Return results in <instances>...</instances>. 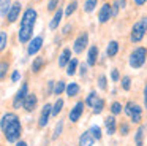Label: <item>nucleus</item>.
<instances>
[{"mask_svg":"<svg viewBox=\"0 0 147 146\" xmlns=\"http://www.w3.org/2000/svg\"><path fill=\"white\" fill-rule=\"evenodd\" d=\"M2 132L5 135V140L8 143H18L22 133V126L21 121L18 117V114L14 113H7L2 117Z\"/></svg>","mask_w":147,"mask_h":146,"instance_id":"nucleus-1","label":"nucleus"},{"mask_svg":"<svg viewBox=\"0 0 147 146\" xmlns=\"http://www.w3.org/2000/svg\"><path fill=\"white\" fill-rule=\"evenodd\" d=\"M36 10L35 8H27L24 11L22 18H21V27H19V38L21 43H30L33 37V29H35V22H36Z\"/></svg>","mask_w":147,"mask_h":146,"instance_id":"nucleus-2","label":"nucleus"},{"mask_svg":"<svg viewBox=\"0 0 147 146\" xmlns=\"http://www.w3.org/2000/svg\"><path fill=\"white\" fill-rule=\"evenodd\" d=\"M146 32H147V18H141L138 22H134L133 27H131V35H130V40L133 43H139L144 37H146Z\"/></svg>","mask_w":147,"mask_h":146,"instance_id":"nucleus-3","label":"nucleus"},{"mask_svg":"<svg viewBox=\"0 0 147 146\" xmlns=\"http://www.w3.org/2000/svg\"><path fill=\"white\" fill-rule=\"evenodd\" d=\"M146 59H147V48H136L133 53L130 54V67L131 68H141V67L146 63Z\"/></svg>","mask_w":147,"mask_h":146,"instance_id":"nucleus-4","label":"nucleus"},{"mask_svg":"<svg viewBox=\"0 0 147 146\" xmlns=\"http://www.w3.org/2000/svg\"><path fill=\"white\" fill-rule=\"evenodd\" d=\"M123 111L131 117V121H133L134 124H139L141 119H142V108H141L139 105L133 103V102H128V103L125 105Z\"/></svg>","mask_w":147,"mask_h":146,"instance_id":"nucleus-5","label":"nucleus"},{"mask_svg":"<svg viewBox=\"0 0 147 146\" xmlns=\"http://www.w3.org/2000/svg\"><path fill=\"white\" fill-rule=\"evenodd\" d=\"M27 95H29V86H27V83H22L19 91L16 92V95H14V98H13V108L24 106V102H26Z\"/></svg>","mask_w":147,"mask_h":146,"instance_id":"nucleus-6","label":"nucleus"},{"mask_svg":"<svg viewBox=\"0 0 147 146\" xmlns=\"http://www.w3.org/2000/svg\"><path fill=\"white\" fill-rule=\"evenodd\" d=\"M52 116V105L46 103L41 110V114H40V119H38V127L40 129H45L49 122V117Z\"/></svg>","mask_w":147,"mask_h":146,"instance_id":"nucleus-7","label":"nucleus"},{"mask_svg":"<svg viewBox=\"0 0 147 146\" xmlns=\"http://www.w3.org/2000/svg\"><path fill=\"white\" fill-rule=\"evenodd\" d=\"M87 43H89V35L84 32V33H81L79 37L74 40V43H73V51L76 54H81L84 49L87 48Z\"/></svg>","mask_w":147,"mask_h":146,"instance_id":"nucleus-8","label":"nucleus"},{"mask_svg":"<svg viewBox=\"0 0 147 146\" xmlns=\"http://www.w3.org/2000/svg\"><path fill=\"white\" fill-rule=\"evenodd\" d=\"M112 18V5L111 3H105L98 11V21L100 24H106L109 19Z\"/></svg>","mask_w":147,"mask_h":146,"instance_id":"nucleus-9","label":"nucleus"},{"mask_svg":"<svg viewBox=\"0 0 147 146\" xmlns=\"http://www.w3.org/2000/svg\"><path fill=\"white\" fill-rule=\"evenodd\" d=\"M84 105H86V102H78V103L71 108L70 114H68L71 122H78V121L81 119V116H82V113H84Z\"/></svg>","mask_w":147,"mask_h":146,"instance_id":"nucleus-10","label":"nucleus"},{"mask_svg":"<svg viewBox=\"0 0 147 146\" xmlns=\"http://www.w3.org/2000/svg\"><path fill=\"white\" fill-rule=\"evenodd\" d=\"M41 48H43V37H33L30 40L29 46H27V54L29 56H35Z\"/></svg>","mask_w":147,"mask_h":146,"instance_id":"nucleus-11","label":"nucleus"},{"mask_svg":"<svg viewBox=\"0 0 147 146\" xmlns=\"http://www.w3.org/2000/svg\"><path fill=\"white\" fill-rule=\"evenodd\" d=\"M21 8H22V3H21V2H14V3H13L10 13H8V16H7V18H8V22H14L18 18H19Z\"/></svg>","mask_w":147,"mask_h":146,"instance_id":"nucleus-12","label":"nucleus"},{"mask_svg":"<svg viewBox=\"0 0 147 146\" xmlns=\"http://www.w3.org/2000/svg\"><path fill=\"white\" fill-rule=\"evenodd\" d=\"M105 127H106V133H108V135H114L115 133V130H117V124H115L114 114H111V116H108L105 119Z\"/></svg>","mask_w":147,"mask_h":146,"instance_id":"nucleus-13","label":"nucleus"},{"mask_svg":"<svg viewBox=\"0 0 147 146\" xmlns=\"http://www.w3.org/2000/svg\"><path fill=\"white\" fill-rule=\"evenodd\" d=\"M96 60H98V46L93 44V46H90L89 53H87V63L90 67H93L96 65Z\"/></svg>","mask_w":147,"mask_h":146,"instance_id":"nucleus-14","label":"nucleus"},{"mask_svg":"<svg viewBox=\"0 0 147 146\" xmlns=\"http://www.w3.org/2000/svg\"><path fill=\"white\" fill-rule=\"evenodd\" d=\"M36 103H38V98H36L35 94H29L26 98V102H24V108H26V111H33L36 108Z\"/></svg>","mask_w":147,"mask_h":146,"instance_id":"nucleus-15","label":"nucleus"},{"mask_svg":"<svg viewBox=\"0 0 147 146\" xmlns=\"http://www.w3.org/2000/svg\"><path fill=\"white\" fill-rule=\"evenodd\" d=\"M70 62H71V49L65 48L62 51V54L59 56V67H67Z\"/></svg>","mask_w":147,"mask_h":146,"instance_id":"nucleus-16","label":"nucleus"},{"mask_svg":"<svg viewBox=\"0 0 147 146\" xmlns=\"http://www.w3.org/2000/svg\"><path fill=\"white\" fill-rule=\"evenodd\" d=\"M62 16H63V10L59 6L57 11H54V18H52V21L49 22V29H51V30H55V29L59 27V24H60V21H62Z\"/></svg>","mask_w":147,"mask_h":146,"instance_id":"nucleus-17","label":"nucleus"},{"mask_svg":"<svg viewBox=\"0 0 147 146\" xmlns=\"http://www.w3.org/2000/svg\"><path fill=\"white\" fill-rule=\"evenodd\" d=\"M93 136L90 132H84L82 135L79 136V146H92L93 145Z\"/></svg>","mask_w":147,"mask_h":146,"instance_id":"nucleus-18","label":"nucleus"},{"mask_svg":"<svg viewBox=\"0 0 147 146\" xmlns=\"http://www.w3.org/2000/svg\"><path fill=\"white\" fill-rule=\"evenodd\" d=\"M117 53H119V43L115 40L109 41L108 48H106V56H108V57H114V56H117Z\"/></svg>","mask_w":147,"mask_h":146,"instance_id":"nucleus-19","label":"nucleus"},{"mask_svg":"<svg viewBox=\"0 0 147 146\" xmlns=\"http://www.w3.org/2000/svg\"><path fill=\"white\" fill-rule=\"evenodd\" d=\"M67 95L68 97H76L78 94H79V84L78 83H70V84H67Z\"/></svg>","mask_w":147,"mask_h":146,"instance_id":"nucleus-20","label":"nucleus"},{"mask_svg":"<svg viewBox=\"0 0 147 146\" xmlns=\"http://www.w3.org/2000/svg\"><path fill=\"white\" fill-rule=\"evenodd\" d=\"M144 132H146V127H144V126H139V129L136 130V133H134V143H136V146H144V145H142Z\"/></svg>","mask_w":147,"mask_h":146,"instance_id":"nucleus-21","label":"nucleus"},{"mask_svg":"<svg viewBox=\"0 0 147 146\" xmlns=\"http://www.w3.org/2000/svg\"><path fill=\"white\" fill-rule=\"evenodd\" d=\"M100 100V97H98V94H96L95 91H92L89 95H87V98H86V105L87 106H90V108H93L96 105V102Z\"/></svg>","mask_w":147,"mask_h":146,"instance_id":"nucleus-22","label":"nucleus"},{"mask_svg":"<svg viewBox=\"0 0 147 146\" xmlns=\"http://www.w3.org/2000/svg\"><path fill=\"white\" fill-rule=\"evenodd\" d=\"M45 59H43V57H35V59H33V62H32V72L33 73H38L40 70L43 68V67H45Z\"/></svg>","mask_w":147,"mask_h":146,"instance_id":"nucleus-23","label":"nucleus"},{"mask_svg":"<svg viewBox=\"0 0 147 146\" xmlns=\"http://www.w3.org/2000/svg\"><path fill=\"white\" fill-rule=\"evenodd\" d=\"M11 6H13V3H11L10 0H2V5H0V11H2V18H5V16H8V13H10Z\"/></svg>","mask_w":147,"mask_h":146,"instance_id":"nucleus-24","label":"nucleus"},{"mask_svg":"<svg viewBox=\"0 0 147 146\" xmlns=\"http://www.w3.org/2000/svg\"><path fill=\"white\" fill-rule=\"evenodd\" d=\"M125 5H127V0H115V2L112 3V16H117L119 10L125 8Z\"/></svg>","mask_w":147,"mask_h":146,"instance_id":"nucleus-25","label":"nucleus"},{"mask_svg":"<svg viewBox=\"0 0 147 146\" xmlns=\"http://www.w3.org/2000/svg\"><path fill=\"white\" fill-rule=\"evenodd\" d=\"M78 70V59H71V62L67 65V75L68 76H73Z\"/></svg>","mask_w":147,"mask_h":146,"instance_id":"nucleus-26","label":"nucleus"},{"mask_svg":"<svg viewBox=\"0 0 147 146\" xmlns=\"http://www.w3.org/2000/svg\"><path fill=\"white\" fill-rule=\"evenodd\" d=\"M62 108H63V100H62V98H57L55 103L52 105V116H59V113L62 111Z\"/></svg>","mask_w":147,"mask_h":146,"instance_id":"nucleus-27","label":"nucleus"},{"mask_svg":"<svg viewBox=\"0 0 147 146\" xmlns=\"http://www.w3.org/2000/svg\"><path fill=\"white\" fill-rule=\"evenodd\" d=\"M96 5H98V0H86V3H84V11L92 13L96 8Z\"/></svg>","mask_w":147,"mask_h":146,"instance_id":"nucleus-28","label":"nucleus"},{"mask_svg":"<svg viewBox=\"0 0 147 146\" xmlns=\"http://www.w3.org/2000/svg\"><path fill=\"white\" fill-rule=\"evenodd\" d=\"M76 8H78V2H76V0H71V2L67 5V10H65V16H67V18H70V16L73 14L74 11H76Z\"/></svg>","mask_w":147,"mask_h":146,"instance_id":"nucleus-29","label":"nucleus"},{"mask_svg":"<svg viewBox=\"0 0 147 146\" xmlns=\"http://www.w3.org/2000/svg\"><path fill=\"white\" fill-rule=\"evenodd\" d=\"M67 91V84H65V81H57L55 83V89H54V95H60L62 92Z\"/></svg>","mask_w":147,"mask_h":146,"instance_id":"nucleus-30","label":"nucleus"},{"mask_svg":"<svg viewBox=\"0 0 147 146\" xmlns=\"http://www.w3.org/2000/svg\"><path fill=\"white\" fill-rule=\"evenodd\" d=\"M109 110H111V113L115 116V114H120L122 111H123V106H122V103H119V102H112Z\"/></svg>","mask_w":147,"mask_h":146,"instance_id":"nucleus-31","label":"nucleus"},{"mask_svg":"<svg viewBox=\"0 0 147 146\" xmlns=\"http://www.w3.org/2000/svg\"><path fill=\"white\" fill-rule=\"evenodd\" d=\"M90 133H92V136L95 140H101V136H103V133H101V129H100L98 126H92L90 127V130H89Z\"/></svg>","mask_w":147,"mask_h":146,"instance_id":"nucleus-32","label":"nucleus"},{"mask_svg":"<svg viewBox=\"0 0 147 146\" xmlns=\"http://www.w3.org/2000/svg\"><path fill=\"white\" fill-rule=\"evenodd\" d=\"M98 87L101 89V91H108V79H106L105 75L98 76Z\"/></svg>","mask_w":147,"mask_h":146,"instance_id":"nucleus-33","label":"nucleus"},{"mask_svg":"<svg viewBox=\"0 0 147 146\" xmlns=\"http://www.w3.org/2000/svg\"><path fill=\"white\" fill-rule=\"evenodd\" d=\"M103 110H105V100H103V98H100V100L96 102V105L93 106V113H95V114H100Z\"/></svg>","mask_w":147,"mask_h":146,"instance_id":"nucleus-34","label":"nucleus"},{"mask_svg":"<svg viewBox=\"0 0 147 146\" xmlns=\"http://www.w3.org/2000/svg\"><path fill=\"white\" fill-rule=\"evenodd\" d=\"M130 87H131V78L130 76H123L122 78V89L123 91H130Z\"/></svg>","mask_w":147,"mask_h":146,"instance_id":"nucleus-35","label":"nucleus"},{"mask_svg":"<svg viewBox=\"0 0 147 146\" xmlns=\"http://www.w3.org/2000/svg\"><path fill=\"white\" fill-rule=\"evenodd\" d=\"M7 72H8V62H7V60H3L2 65H0V78H2V79H5Z\"/></svg>","mask_w":147,"mask_h":146,"instance_id":"nucleus-36","label":"nucleus"},{"mask_svg":"<svg viewBox=\"0 0 147 146\" xmlns=\"http://www.w3.org/2000/svg\"><path fill=\"white\" fill-rule=\"evenodd\" d=\"M7 48V32H0V49L3 51Z\"/></svg>","mask_w":147,"mask_h":146,"instance_id":"nucleus-37","label":"nucleus"},{"mask_svg":"<svg viewBox=\"0 0 147 146\" xmlns=\"http://www.w3.org/2000/svg\"><path fill=\"white\" fill-rule=\"evenodd\" d=\"M119 132H120V135H128L130 133V127H128V124H125V122H122L120 124V127H119Z\"/></svg>","mask_w":147,"mask_h":146,"instance_id":"nucleus-38","label":"nucleus"},{"mask_svg":"<svg viewBox=\"0 0 147 146\" xmlns=\"http://www.w3.org/2000/svg\"><path fill=\"white\" fill-rule=\"evenodd\" d=\"M57 6H59V0H49L48 3V10L49 11H57Z\"/></svg>","mask_w":147,"mask_h":146,"instance_id":"nucleus-39","label":"nucleus"},{"mask_svg":"<svg viewBox=\"0 0 147 146\" xmlns=\"http://www.w3.org/2000/svg\"><path fill=\"white\" fill-rule=\"evenodd\" d=\"M111 79H112L114 83L120 81V73H119L117 68H112V72H111Z\"/></svg>","mask_w":147,"mask_h":146,"instance_id":"nucleus-40","label":"nucleus"},{"mask_svg":"<svg viewBox=\"0 0 147 146\" xmlns=\"http://www.w3.org/2000/svg\"><path fill=\"white\" fill-rule=\"evenodd\" d=\"M62 129H63V122H62V121H59L57 126H55V130H54V138H57V136L62 133Z\"/></svg>","mask_w":147,"mask_h":146,"instance_id":"nucleus-41","label":"nucleus"},{"mask_svg":"<svg viewBox=\"0 0 147 146\" xmlns=\"http://www.w3.org/2000/svg\"><path fill=\"white\" fill-rule=\"evenodd\" d=\"M19 78H21V73L18 72V70H14V72L11 73V81H13V83H18V81H19Z\"/></svg>","mask_w":147,"mask_h":146,"instance_id":"nucleus-42","label":"nucleus"},{"mask_svg":"<svg viewBox=\"0 0 147 146\" xmlns=\"http://www.w3.org/2000/svg\"><path fill=\"white\" fill-rule=\"evenodd\" d=\"M87 67H89V63H81V67H79V73L81 75H87Z\"/></svg>","mask_w":147,"mask_h":146,"instance_id":"nucleus-43","label":"nucleus"},{"mask_svg":"<svg viewBox=\"0 0 147 146\" xmlns=\"http://www.w3.org/2000/svg\"><path fill=\"white\" fill-rule=\"evenodd\" d=\"M144 106L147 108V84L144 86Z\"/></svg>","mask_w":147,"mask_h":146,"instance_id":"nucleus-44","label":"nucleus"},{"mask_svg":"<svg viewBox=\"0 0 147 146\" xmlns=\"http://www.w3.org/2000/svg\"><path fill=\"white\" fill-rule=\"evenodd\" d=\"M70 29H71V24H67V25H65V27H63V33L67 35L68 32H70Z\"/></svg>","mask_w":147,"mask_h":146,"instance_id":"nucleus-45","label":"nucleus"},{"mask_svg":"<svg viewBox=\"0 0 147 146\" xmlns=\"http://www.w3.org/2000/svg\"><path fill=\"white\" fill-rule=\"evenodd\" d=\"M133 2H134V3H136V5H138V6H141V5H144V3H146V2H147V0H133Z\"/></svg>","mask_w":147,"mask_h":146,"instance_id":"nucleus-46","label":"nucleus"},{"mask_svg":"<svg viewBox=\"0 0 147 146\" xmlns=\"http://www.w3.org/2000/svg\"><path fill=\"white\" fill-rule=\"evenodd\" d=\"M16 146H27V143H26V141H22V140H19V141L16 143Z\"/></svg>","mask_w":147,"mask_h":146,"instance_id":"nucleus-47","label":"nucleus"}]
</instances>
